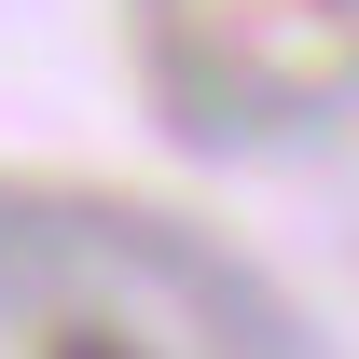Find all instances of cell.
<instances>
[{
  "mask_svg": "<svg viewBox=\"0 0 359 359\" xmlns=\"http://www.w3.org/2000/svg\"><path fill=\"white\" fill-rule=\"evenodd\" d=\"M42 359H152V346H138V332H111V318H69Z\"/></svg>",
  "mask_w": 359,
  "mask_h": 359,
  "instance_id": "obj_1",
  "label": "cell"
}]
</instances>
